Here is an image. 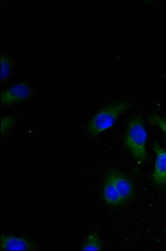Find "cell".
Here are the masks:
<instances>
[{
    "mask_svg": "<svg viewBox=\"0 0 166 251\" xmlns=\"http://www.w3.org/2000/svg\"><path fill=\"white\" fill-rule=\"evenodd\" d=\"M131 108L127 100L114 101L94 114L86 125L85 132L90 138H95L115 124L118 119Z\"/></svg>",
    "mask_w": 166,
    "mask_h": 251,
    "instance_id": "1",
    "label": "cell"
},
{
    "mask_svg": "<svg viewBox=\"0 0 166 251\" xmlns=\"http://www.w3.org/2000/svg\"><path fill=\"white\" fill-rule=\"evenodd\" d=\"M147 131L142 116L130 120L125 127L124 143L130 154L138 162L143 163L147 158Z\"/></svg>",
    "mask_w": 166,
    "mask_h": 251,
    "instance_id": "2",
    "label": "cell"
},
{
    "mask_svg": "<svg viewBox=\"0 0 166 251\" xmlns=\"http://www.w3.org/2000/svg\"><path fill=\"white\" fill-rule=\"evenodd\" d=\"M33 90L26 82L18 83L1 94L0 102L2 106H12L27 100L33 95Z\"/></svg>",
    "mask_w": 166,
    "mask_h": 251,
    "instance_id": "3",
    "label": "cell"
},
{
    "mask_svg": "<svg viewBox=\"0 0 166 251\" xmlns=\"http://www.w3.org/2000/svg\"><path fill=\"white\" fill-rule=\"evenodd\" d=\"M155 158L152 180L157 186L166 188V151L159 144L154 143Z\"/></svg>",
    "mask_w": 166,
    "mask_h": 251,
    "instance_id": "4",
    "label": "cell"
},
{
    "mask_svg": "<svg viewBox=\"0 0 166 251\" xmlns=\"http://www.w3.org/2000/svg\"><path fill=\"white\" fill-rule=\"evenodd\" d=\"M106 175L111 178L124 203L133 198L134 195V184L128 176L118 171H110Z\"/></svg>",
    "mask_w": 166,
    "mask_h": 251,
    "instance_id": "5",
    "label": "cell"
},
{
    "mask_svg": "<svg viewBox=\"0 0 166 251\" xmlns=\"http://www.w3.org/2000/svg\"><path fill=\"white\" fill-rule=\"evenodd\" d=\"M1 249L3 251H34L38 250V247L33 242L25 238L2 234Z\"/></svg>",
    "mask_w": 166,
    "mask_h": 251,
    "instance_id": "6",
    "label": "cell"
},
{
    "mask_svg": "<svg viewBox=\"0 0 166 251\" xmlns=\"http://www.w3.org/2000/svg\"><path fill=\"white\" fill-rule=\"evenodd\" d=\"M103 197L105 202L108 205L118 206L124 204L114 182L107 175L105 176L104 183H103Z\"/></svg>",
    "mask_w": 166,
    "mask_h": 251,
    "instance_id": "7",
    "label": "cell"
},
{
    "mask_svg": "<svg viewBox=\"0 0 166 251\" xmlns=\"http://www.w3.org/2000/svg\"><path fill=\"white\" fill-rule=\"evenodd\" d=\"M82 251H102L103 242L98 232H90L83 241Z\"/></svg>",
    "mask_w": 166,
    "mask_h": 251,
    "instance_id": "8",
    "label": "cell"
},
{
    "mask_svg": "<svg viewBox=\"0 0 166 251\" xmlns=\"http://www.w3.org/2000/svg\"><path fill=\"white\" fill-rule=\"evenodd\" d=\"M1 82H3L12 74L14 64L11 59L3 53H1Z\"/></svg>",
    "mask_w": 166,
    "mask_h": 251,
    "instance_id": "9",
    "label": "cell"
},
{
    "mask_svg": "<svg viewBox=\"0 0 166 251\" xmlns=\"http://www.w3.org/2000/svg\"><path fill=\"white\" fill-rule=\"evenodd\" d=\"M147 120L149 123L156 126L162 130V132L165 134L166 141V118L162 117L158 114H152L148 116Z\"/></svg>",
    "mask_w": 166,
    "mask_h": 251,
    "instance_id": "10",
    "label": "cell"
},
{
    "mask_svg": "<svg viewBox=\"0 0 166 251\" xmlns=\"http://www.w3.org/2000/svg\"><path fill=\"white\" fill-rule=\"evenodd\" d=\"M15 119L14 116H2L1 119V136H5L8 134L9 132L12 129L13 126L14 125Z\"/></svg>",
    "mask_w": 166,
    "mask_h": 251,
    "instance_id": "11",
    "label": "cell"
}]
</instances>
